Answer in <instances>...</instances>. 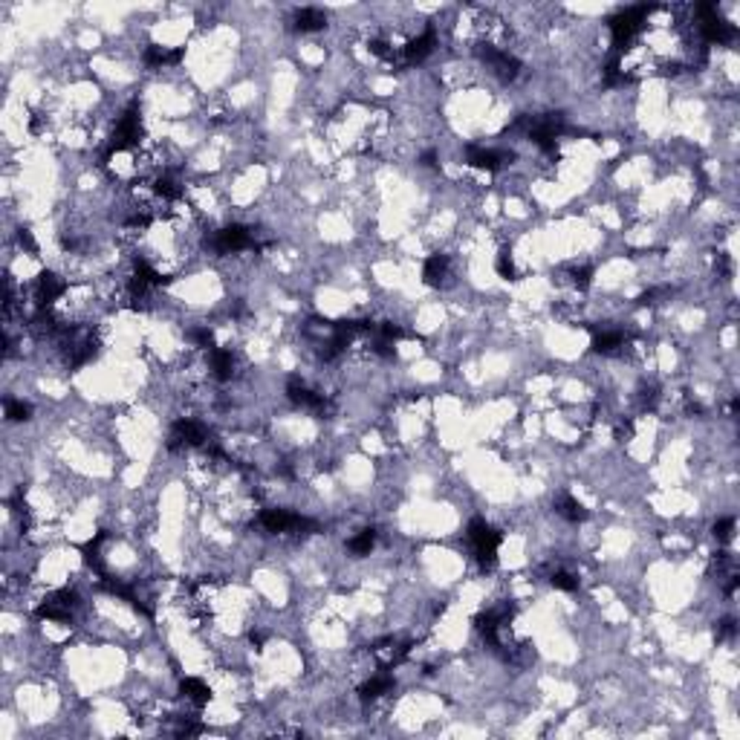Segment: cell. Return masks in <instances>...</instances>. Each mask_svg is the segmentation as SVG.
<instances>
[{"label":"cell","mask_w":740,"mask_h":740,"mask_svg":"<svg viewBox=\"0 0 740 740\" xmlns=\"http://www.w3.org/2000/svg\"><path fill=\"white\" fill-rule=\"evenodd\" d=\"M715 538H717V544H723V547L734 538V518H720V520L715 523Z\"/></svg>","instance_id":"obj_7"},{"label":"cell","mask_w":740,"mask_h":740,"mask_svg":"<svg viewBox=\"0 0 740 740\" xmlns=\"http://www.w3.org/2000/svg\"><path fill=\"white\" fill-rule=\"evenodd\" d=\"M466 538H469L475 555L480 559V564H486V567L495 564V559H498V547H501V532H498V530H491L483 518H475V520L469 523Z\"/></svg>","instance_id":"obj_1"},{"label":"cell","mask_w":740,"mask_h":740,"mask_svg":"<svg viewBox=\"0 0 740 740\" xmlns=\"http://www.w3.org/2000/svg\"><path fill=\"white\" fill-rule=\"evenodd\" d=\"M295 26L301 29V32H318V29L327 26V15L321 9H301L295 15Z\"/></svg>","instance_id":"obj_4"},{"label":"cell","mask_w":740,"mask_h":740,"mask_svg":"<svg viewBox=\"0 0 740 740\" xmlns=\"http://www.w3.org/2000/svg\"><path fill=\"white\" fill-rule=\"evenodd\" d=\"M376 547V532L374 530H362L359 535H353L347 541V549L356 555V559H362V555H370V549Z\"/></svg>","instance_id":"obj_5"},{"label":"cell","mask_w":740,"mask_h":740,"mask_svg":"<svg viewBox=\"0 0 740 740\" xmlns=\"http://www.w3.org/2000/svg\"><path fill=\"white\" fill-rule=\"evenodd\" d=\"M422 278H425V284L428 287H443L448 278H451V261L448 255H431L425 261V269H422Z\"/></svg>","instance_id":"obj_2"},{"label":"cell","mask_w":740,"mask_h":740,"mask_svg":"<svg viewBox=\"0 0 740 740\" xmlns=\"http://www.w3.org/2000/svg\"><path fill=\"white\" fill-rule=\"evenodd\" d=\"M179 691H182V700L194 705V708H203L208 700H211V691L203 680H197V676H185V680L179 683Z\"/></svg>","instance_id":"obj_3"},{"label":"cell","mask_w":740,"mask_h":740,"mask_svg":"<svg viewBox=\"0 0 740 740\" xmlns=\"http://www.w3.org/2000/svg\"><path fill=\"white\" fill-rule=\"evenodd\" d=\"M549 584H552L555 590H564V593L578 590V578H575L573 573H567V570H555V573L549 575Z\"/></svg>","instance_id":"obj_6"}]
</instances>
